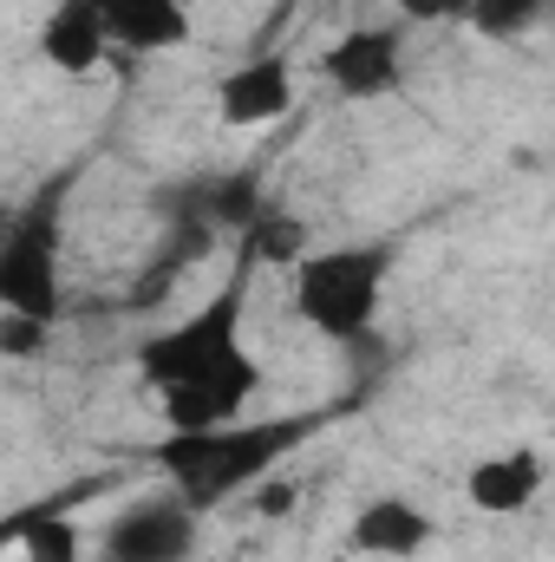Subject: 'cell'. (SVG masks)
Returning <instances> with one entry per match:
<instances>
[{
	"mask_svg": "<svg viewBox=\"0 0 555 562\" xmlns=\"http://www.w3.org/2000/svg\"><path fill=\"white\" fill-rule=\"evenodd\" d=\"M294 497H301L294 484H262V497H256V510H262V517H287V510H294Z\"/></svg>",
	"mask_w": 555,
	"mask_h": 562,
	"instance_id": "obj_15",
	"label": "cell"
},
{
	"mask_svg": "<svg viewBox=\"0 0 555 562\" xmlns=\"http://www.w3.org/2000/svg\"><path fill=\"white\" fill-rule=\"evenodd\" d=\"M20 524H26V510H20V517H7V524H0V543H13V537H20Z\"/></svg>",
	"mask_w": 555,
	"mask_h": 562,
	"instance_id": "obj_16",
	"label": "cell"
},
{
	"mask_svg": "<svg viewBox=\"0 0 555 562\" xmlns=\"http://www.w3.org/2000/svg\"><path fill=\"white\" fill-rule=\"evenodd\" d=\"M105 46L118 53H177L190 40V7L183 0H92Z\"/></svg>",
	"mask_w": 555,
	"mask_h": 562,
	"instance_id": "obj_10",
	"label": "cell"
},
{
	"mask_svg": "<svg viewBox=\"0 0 555 562\" xmlns=\"http://www.w3.org/2000/svg\"><path fill=\"white\" fill-rule=\"evenodd\" d=\"M39 347H46V327H39V321H26V314H0V353L26 360V353H39Z\"/></svg>",
	"mask_w": 555,
	"mask_h": 562,
	"instance_id": "obj_13",
	"label": "cell"
},
{
	"mask_svg": "<svg viewBox=\"0 0 555 562\" xmlns=\"http://www.w3.org/2000/svg\"><path fill=\"white\" fill-rule=\"evenodd\" d=\"M249 256L236 262V276L223 281L190 321L144 334L132 367L157 393L170 431H209V425H236L242 406L262 393V360L242 347V314H249V276L262 262L256 236H242Z\"/></svg>",
	"mask_w": 555,
	"mask_h": 562,
	"instance_id": "obj_1",
	"label": "cell"
},
{
	"mask_svg": "<svg viewBox=\"0 0 555 562\" xmlns=\"http://www.w3.org/2000/svg\"><path fill=\"white\" fill-rule=\"evenodd\" d=\"M320 72L340 99H386L406 86V40H399V26H347L327 46Z\"/></svg>",
	"mask_w": 555,
	"mask_h": 562,
	"instance_id": "obj_6",
	"label": "cell"
},
{
	"mask_svg": "<svg viewBox=\"0 0 555 562\" xmlns=\"http://www.w3.org/2000/svg\"><path fill=\"white\" fill-rule=\"evenodd\" d=\"M105 53H112V46H105V26H99V7H92V0H53V13H46V26H39V59H46L53 72L86 79Z\"/></svg>",
	"mask_w": 555,
	"mask_h": 562,
	"instance_id": "obj_11",
	"label": "cell"
},
{
	"mask_svg": "<svg viewBox=\"0 0 555 562\" xmlns=\"http://www.w3.org/2000/svg\"><path fill=\"white\" fill-rule=\"evenodd\" d=\"M79 170L46 177L7 223H0V314H26L39 327L59 321V243H66V196Z\"/></svg>",
	"mask_w": 555,
	"mask_h": 562,
	"instance_id": "obj_4",
	"label": "cell"
},
{
	"mask_svg": "<svg viewBox=\"0 0 555 562\" xmlns=\"http://www.w3.org/2000/svg\"><path fill=\"white\" fill-rule=\"evenodd\" d=\"M314 431V419H256V425H209V431H170L150 445V464L170 477V491L203 517L229 504L236 491L262 484L281 458Z\"/></svg>",
	"mask_w": 555,
	"mask_h": 562,
	"instance_id": "obj_2",
	"label": "cell"
},
{
	"mask_svg": "<svg viewBox=\"0 0 555 562\" xmlns=\"http://www.w3.org/2000/svg\"><path fill=\"white\" fill-rule=\"evenodd\" d=\"M196 537H203V517H196L177 491H163V497L125 504V510L105 524L99 557L105 562H190L196 557Z\"/></svg>",
	"mask_w": 555,
	"mask_h": 562,
	"instance_id": "obj_5",
	"label": "cell"
},
{
	"mask_svg": "<svg viewBox=\"0 0 555 562\" xmlns=\"http://www.w3.org/2000/svg\"><path fill=\"white\" fill-rule=\"evenodd\" d=\"M287 105H294V59H287V53L242 59V66L223 72V86H216V119L236 125V132H249V125H275Z\"/></svg>",
	"mask_w": 555,
	"mask_h": 562,
	"instance_id": "obj_7",
	"label": "cell"
},
{
	"mask_svg": "<svg viewBox=\"0 0 555 562\" xmlns=\"http://www.w3.org/2000/svg\"><path fill=\"white\" fill-rule=\"evenodd\" d=\"M543 484H550L543 451H536V445H510V451L471 464L464 497H471V510H484V517H517V510H530V504L543 497Z\"/></svg>",
	"mask_w": 555,
	"mask_h": 562,
	"instance_id": "obj_9",
	"label": "cell"
},
{
	"mask_svg": "<svg viewBox=\"0 0 555 562\" xmlns=\"http://www.w3.org/2000/svg\"><path fill=\"white\" fill-rule=\"evenodd\" d=\"M386 7H399L406 20H464L471 0H386Z\"/></svg>",
	"mask_w": 555,
	"mask_h": 562,
	"instance_id": "obj_14",
	"label": "cell"
},
{
	"mask_svg": "<svg viewBox=\"0 0 555 562\" xmlns=\"http://www.w3.org/2000/svg\"><path fill=\"white\" fill-rule=\"evenodd\" d=\"M438 537V524L418 510L412 497L386 491V497H366L347 524V550L353 557H380V562H412L424 557V543Z\"/></svg>",
	"mask_w": 555,
	"mask_h": 562,
	"instance_id": "obj_8",
	"label": "cell"
},
{
	"mask_svg": "<svg viewBox=\"0 0 555 562\" xmlns=\"http://www.w3.org/2000/svg\"><path fill=\"white\" fill-rule=\"evenodd\" d=\"M550 7H555V0H471V7H464V20H471L484 40H517V33H530Z\"/></svg>",
	"mask_w": 555,
	"mask_h": 562,
	"instance_id": "obj_12",
	"label": "cell"
},
{
	"mask_svg": "<svg viewBox=\"0 0 555 562\" xmlns=\"http://www.w3.org/2000/svg\"><path fill=\"white\" fill-rule=\"evenodd\" d=\"M399 249L393 243H340V249H307L287 262V307L301 327H314L320 340H366L386 301Z\"/></svg>",
	"mask_w": 555,
	"mask_h": 562,
	"instance_id": "obj_3",
	"label": "cell"
}]
</instances>
